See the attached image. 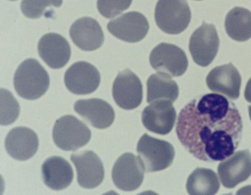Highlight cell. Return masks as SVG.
I'll return each instance as SVG.
<instances>
[{
  "mask_svg": "<svg viewBox=\"0 0 251 195\" xmlns=\"http://www.w3.org/2000/svg\"><path fill=\"white\" fill-rule=\"evenodd\" d=\"M65 84L75 95H88L100 86V76L96 67L91 63L79 61L74 63L65 72Z\"/></svg>",
  "mask_w": 251,
  "mask_h": 195,
  "instance_id": "cell-10",
  "label": "cell"
},
{
  "mask_svg": "<svg viewBox=\"0 0 251 195\" xmlns=\"http://www.w3.org/2000/svg\"><path fill=\"white\" fill-rule=\"evenodd\" d=\"M218 174L224 187L234 189L251 175V154L248 150H240L228 157L218 166Z\"/></svg>",
  "mask_w": 251,
  "mask_h": 195,
  "instance_id": "cell-14",
  "label": "cell"
},
{
  "mask_svg": "<svg viewBox=\"0 0 251 195\" xmlns=\"http://www.w3.org/2000/svg\"><path fill=\"white\" fill-rule=\"evenodd\" d=\"M132 1V0H98L97 8L104 17L112 19L127 10Z\"/></svg>",
  "mask_w": 251,
  "mask_h": 195,
  "instance_id": "cell-26",
  "label": "cell"
},
{
  "mask_svg": "<svg viewBox=\"0 0 251 195\" xmlns=\"http://www.w3.org/2000/svg\"><path fill=\"white\" fill-rule=\"evenodd\" d=\"M52 138L58 148L64 151H75L89 142L91 131L76 117L66 115L54 123Z\"/></svg>",
  "mask_w": 251,
  "mask_h": 195,
  "instance_id": "cell-4",
  "label": "cell"
},
{
  "mask_svg": "<svg viewBox=\"0 0 251 195\" xmlns=\"http://www.w3.org/2000/svg\"><path fill=\"white\" fill-rule=\"evenodd\" d=\"M245 97L247 102L251 103V79L249 80L246 86Z\"/></svg>",
  "mask_w": 251,
  "mask_h": 195,
  "instance_id": "cell-27",
  "label": "cell"
},
{
  "mask_svg": "<svg viewBox=\"0 0 251 195\" xmlns=\"http://www.w3.org/2000/svg\"><path fill=\"white\" fill-rule=\"evenodd\" d=\"M70 34L74 43L84 51L100 49L105 37L100 24L91 17L77 19L71 26Z\"/></svg>",
  "mask_w": 251,
  "mask_h": 195,
  "instance_id": "cell-19",
  "label": "cell"
},
{
  "mask_svg": "<svg viewBox=\"0 0 251 195\" xmlns=\"http://www.w3.org/2000/svg\"><path fill=\"white\" fill-rule=\"evenodd\" d=\"M226 32L237 42L251 38V12L242 7H235L228 12L225 21Z\"/></svg>",
  "mask_w": 251,
  "mask_h": 195,
  "instance_id": "cell-22",
  "label": "cell"
},
{
  "mask_svg": "<svg viewBox=\"0 0 251 195\" xmlns=\"http://www.w3.org/2000/svg\"><path fill=\"white\" fill-rule=\"evenodd\" d=\"M112 95L120 108L126 111L135 109L142 103V83L135 74L126 69L120 72L115 79Z\"/></svg>",
  "mask_w": 251,
  "mask_h": 195,
  "instance_id": "cell-9",
  "label": "cell"
},
{
  "mask_svg": "<svg viewBox=\"0 0 251 195\" xmlns=\"http://www.w3.org/2000/svg\"><path fill=\"white\" fill-rule=\"evenodd\" d=\"M63 0H23L21 3V11L29 19H39L43 15L48 7H60Z\"/></svg>",
  "mask_w": 251,
  "mask_h": 195,
  "instance_id": "cell-25",
  "label": "cell"
},
{
  "mask_svg": "<svg viewBox=\"0 0 251 195\" xmlns=\"http://www.w3.org/2000/svg\"><path fill=\"white\" fill-rule=\"evenodd\" d=\"M50 86V77L45 69L34 58L21 63L14 76V86L18 95L28 100L43 96Z\"/></svg>",
  "mask_w": 251,
  "mask_h": 195,
  "instance_id": "cell-2",
  "label": "cell"
},
{
  "mask_svg": "<svg viewBox=\"0 0 251 195\" xmlns=\"http://www.w3.org/2000/svg\"><path fill=\"white\" fill-rule=\"evenodd\" d=\"M9 155L16 160L24 161L32 158L38 151L39 139L32 129L15 127L10 131L5 140Z\"/></svg>",
  "mask_w": 251,
  "mask_h": 195,
  "instance_id": "cell-15",
  "label": "cell"
},
{
  "mask_svg": "<svg viewBox=\"0 0 251 195\" xmlns=\"http://www.w3.org/2000/svg\"><path fill=\"white\" fill-rule=\"evenodd\" d=\"M40 57L50 68L61 69L70 61L71 47L66 39L55 33L44 35L38 45Z\"/></svg>",
  "mask_w": 251,
  "mask_h": 195,
  "instance_id": "cell-17",
  "label": "cell"
},
{
  "mask_svg": "<svg viewBox=\"0 0 251 195\" xmlns=\"http://www.w3.org/2000/svg\"><path fill=\"white\" fill-rule=\"evenodd\" d=\"M149 29L148 19L138 12L126 13L107 24L111 34L129 43L140 42L148 34Z\"/></svg>",
  "mask_w": 251,
  "mask_h": 195,
  "instance_id": "cell-11",
  "label": "cell"
},
{
  "mask_svg": "<svg viewBox=\"0 0 251 195\" xmlns=\"http://www.w3.org/2000/svg\"><path fill=\"white\" fill-rule=\"evenodd\" d=\"M44 184L54 191H62L72 184L74 171L70 163L57 156L49 158L42 166Z\"/></svg>",
  "mask_w": 251,
  "mask_h": 195,
  "instance_id": "cell-20",
  "label": "cell"
},
{
  "mask_svg": "<svg viewBox=\"0 0 251 195\" xmlns=\"http://www.w3.org/2000/svg\"><path fill=\"white\" fill-rule=\"evenodd\" d=\"M243 127L234 103L219 94L210 93L194 99L181 110L176 133L180 142L196 159L214 162L234 153Z\"/></svg>",
  "mask_w": 251,
  "mask_h": 195,
  "instance_id": "cell-1",
  "label": "cell"
},
{
  "mask_svg": "<svg viewBox=\"0 0 251 195\" xmlns=\"http://www.w3.org/2000/svg\"><path fill=\"white\" fill-rule=\"evenodd\" d=\"M150 62L157 72L171 77H179L188 67V59L184 51L174 44L164 42L152 50Z\"/></svg>",
  "mask_w": 251,
  "mask_h": 195,
  "instance_id": "cell-7",
  "label": "cell"
},
{
  "mask_svg": "<svg viewBox=\"0 0 251 195\" xmlns=\"http://www.w3.org/2000/svg\"><path fill=\"white\" fill-rule=\"evenodd\" d=\"M10 1H16V0H10Z\"/></svg>",
  "mask_w": 251,
  "mask_h": 195,
  "instance_id": "cell-29",
  "label": "cell"
},
{
  "mask_svg": "<svg viewBox=\"0 0 251 195\" xmlns=\"http://www.w3.org/2000/svg\"><path fill=\"white\" fill-rule=\"evenodd\" d=\"M197 1H201V0H197Z\"/></svg>",
  "mask_w": 251,
  "mask_h": 195,
  "instance_id": "cell-30",
  "label": "cell"
},
{
  "mask_svg": "<svg viewBox=\"0 0 251 195\" xmlns=\"http://www.w3.org/2000/svg\"><path fill=\"white\" fill-rule=\"evenodd\" d=\"M176 112L172 102L158 100L151 103L142 113V122L148 131L154 134H169L176 124Z\"/></svg>",
  "mask_w": 251,
  "mask_h": 195,
  "instance_id": "cell-13",
  "label": "cell"
},
{
  "mask_svg": "<svg viewBox=\"0 0 251 195\" xmlns=\"http://www.w3.org/2000/svg\"><path fill=\"white\" fill-rule=\"evenodd\" d=\"M192 12L186 0H158L155 9L157 26L168 34H179L187 29Z\"/></svg>",
  "mask_w": 251,
  "mask_h": 195,
  "instance_id": "cell-3",
  "label": "cell"
},
{
  "mask_svg": "<svg viewBox=\"0 0 251 195\" xmlns=\"http://www.w3.org/2000/svg\"><path fill=\"white\" fill-rule=\"evenodd\" d=\"M186 188L190 195H213L218 192L220 183L213 170L197 168L187 179Z\"/></svg>",
  "mask_w": 251,
  "mask_h": 195,
  "instance_id": "cell-23",
  "label": "cell"
},
{
  "mask_svg": "<svg viewBox=\"0 0 251 195\" xmlns=\"http://www.w3.org/2000/svg\"><path fill=\"white\" fill-rule=\"evenodd\" d=\"M74 111L93 127L108 128L115 119V111L110 104L102 99H80L74 104Z\"/></svg>",
  "mask_w": 251,
  "mask_h": 195,
  "instance_id": "cell-18",
  "label": "cell"
},
{
  "mask_svg": "<svg viewBox=\"0 0 251 195\" xmlns=\"http://www.w3.org/2000/svg\"><path fill=\"white\" fill-rule=\"evenodd\" d=\"M145 171L140 157L131 153L124 154L118 158L113 167V182L121 191H135L143 183Z\"/></svg>",
  "mask_w": 251,
  "mask_h": 195,
  "instance_id": "cell-8",
  "label": "cell"
},
{
  "mask_svg": "<svg viewBox=\"0 0 251 195\" xmlns=\"http://www.w3.org/2000/svg\"><path fill=\"white\" fill-rule=\"evenodd\" d=\"M147 102L151 104L155 101L167 100L176 102L179 89L176 81L164 73L152 74L147 82Z\"/></svg>",
  "mask_w": 251,
  "mask_h": 195,
  "instance_id": "cell-21",
  "label": "cell"
},
{
  "mask_svg": "<svg viewBox=\"0 0 251 195\" xmlns=\"http://www.w3.org/2000/svg\"><path fill=\"white\" fill-rule=\"evenodd\" d=\"M77 173V182L81 187L93 189L103 181L105 169L100 158L92 150L74 154L71 156Z\"/></svg>",
  "mask_w": 251,
  "mask_h": 195,
  "instance_id": "cell-12",
  "label": "cell"
},
{
  "mask_svg": "<svg viewBox=\"0 0 251 195\" xmlns=\"http://www.w3.org/2000/svg\"><path fill=\"white\" fill-rule=\"evenodd\" d=\"M241 83V76L232 63L215 67L206 78V84L210 90L224 94L231 99L240 97Z\"/></svg>",
  "mask_w": 251,
  "mask_h": 195,
  "instance_id": "cell-16",
  "label": "cell"
},
{
  "mask_svg": "<svg viewBox=\"0 0 251 195\" xmlns=\"http://www.w3.org/2000/svg\"><path fill=\"white\" fill-rule=\"evenodd\" d=\"M219 38L216 28L213 24L205 22L192 33L189 44V49L196 64L207 67L219 51Z\"/></svg>",
  "mask_w": 251,
  "mask_h": 195,
  "instance_id": "cell-6",
  "label": "cell"
},
{
  "mask_svg": "<svg viewBox=\"0 0 251 195\" xmlns=\"http://www.w3.org/2000/svg\"><path fill=\"white\" fill-rule=\"evenodd\" d=\"M20 106L8 90L1 89V125H10L20 114Z\"/></svg>",
  "mask_w": 251,
  "mask_h": 195,
  "instance_id": "cell-24",
  "label": "cell"
},
{
  "mask_svg": "<svg viewBox=\"0 0 251 195\" xmlns=\"http://www.w3.org/2000/svg\"><path fill=\"white\" fill-rule=\"evenodd\" d=\"M137 150L148 173L167 169L176 157L174 147L171 143L147 134L139 139Z\"/></svg>",
  "mask_w": 251,
  "mask_h": 195,
  "instance_id": "cell-5",
  "label": "cell"
},
{
  "mask_svg": "<svg viewBox=\"0 0 251 195\" xmlns=\"http://www.w3.org/2000/svg\"><path fill=\"white\" fill-rule=\"evenodd\" d=\"M249 116H250V118L251 120V106L249 107Z\"/></svg>",
  "mask_w": 251,
  "mask_h": 195,
  "instance_id": "cell-28",
  "label": "cell"
}]
</instances>
